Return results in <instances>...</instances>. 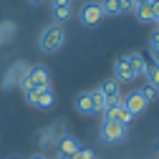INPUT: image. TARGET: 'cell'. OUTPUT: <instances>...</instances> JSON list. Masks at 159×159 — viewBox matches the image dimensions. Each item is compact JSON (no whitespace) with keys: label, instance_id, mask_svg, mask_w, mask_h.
<instances>
[{"label":"cell","instance_id":"5bb4252c","mask_svg":"<svg viewBox=\"0 0 159 159\" xmlns=\"http://www.w3.org/2000/svg\"><path fill=\"white\" fill-rule=\"evenodd\" d=\"M134 13H136V18L142 23H157L159 20V0H154V3H149L144 8H136Z\"/></svg>","mask_w":159,"mask_h":159},{"label":"cell","instance_id":"5b68a950","mask_svg":"<svg viewBox=\"0 0 159 159\" xmlns=\"http://www.w3.org/2000/svg\"><path fill=\"white\" fill-rule=\"evenodd\" d=\"M98 91H101L104 98H106V109H114L116 104H121V98H124L121 96V86H119V81H114V78H106V81L98 86Z\"/></svg>","mask_w":159,"mask_h":159},{"label":"cell","instance_id":"cb8c5ba5","mask_svg":"<svg viewBox=\"0 0 159 159\" xmlns=\"http://www.w3.org/2000/svg\"><path fill=\"white\" fill-rule=\"evenodd\" d=\"M149 3H154V0H134L136 8H144V5H149Z\"/></svg>","mask_w":159,"mask_h":159},{"label":"cell","instance_id":"277c9868","mask_svg":"<svg viewBox=\"0 0 159 159\" xmlns=\"http://www.w3.org/2000/svg\"><path fill=\"white\" fill-rule=\"evenodd\" d=\"M25 101L35 109H51L56 104V96H53L51 89H33V91L25 93Z\"/></svg>","mask_w":159,"mask_h":159},{"label":"cell","instance_id":"d6986e66","mask_svg":"<svg viewBox=\"0 0 159 159\" xmlns=\"http://www.w3.org/2000/svg\"><path fill=\"white\" fill-rule=\"evenodd\" d=\"M116 10H119V15H121V13L136 10V5H134V0H116Z\"/></svg>","mask_w":159,"mask_h":159},{"label":"cell","instance_id":"7402d4cb","mask_svg":"<svg viewBox=\"0 0 159 159\" xmlns=\"http://www.w3.org/2000/svg\"><path fill=\"white\" fill-rule=\"evenodd\" d=\"M73 159H96V154H93V149H86V147H81L76 154H73Z\"/></svg>","mask_w":159,"mask_h":159},{"label":"cell","instance_id":"ffe728a7","mask_svg":"<svg viewBox=\"0 0 159 159\" xmlns=\"http://www.w3.org/2000/svg\"><path fill=\"white\" fill-rule=\"evenodd\" d=\"M101 10H104V15H119L116 0H101Z\"/></svg>","mask_w":159,"mask_h":159},{"label":"cell","instance_id":"9c48e42d","mask_svg":"<svg viewBox=\"0 0 159 159\" xmlns=\"http://www.w3.org/2000/svg\"><path fill=\"white\" fill-rule=\"evenodd\" d=\"M124 106L129 109V114L131 116H139V114H144L147 111V98L142 96V91H131L129 96H124Z\"/></svg>","mask_w":159,"mask_h":159},{"label":"cell","instance_id":"8fae6325","mask_svg":"<svg viewBox=\"0 0 159 159\" xmlns=\"http://www.w3.org/2000/svg\"><path fill=\"white\" fill-rule=\"evenodd\" d=\"M104 119H114V121H119L121 126H129L134 121V116L129 114V109L124 106V98H121V104H116L114 109H106L104 111Z\"/></svg>","mask_w":159,"mask_h":159},{"label":"cell","instance_id":"ba28073f","mask_svg":"<svg viewBox=\"0 0 159 159\" xmlns=\"http://www.w3.org/2000/svg\"><path fill=\"white\" fill-rule=\"evenodd\" d=\"M78 18H81V23H84V25H96V23L104 18L101 3H86V5L81 8V13H78Z\"/></svg>","mask_w":159,"mask_h":159},{"label":"cell","instance_id":"d4e9b609","mask_svg":"<svg viewBox=\"0 0 159 159\" xmlns=\"http://www.w3.org/2000/svg\"><path fill=\"white\" fill-rule=\"evenodd\" d=\"M30 159H48V157H46V154H33Z\"/></svg>","mask_w":159,"mask_h":159},{"label":"cell","instance_id":"9a60e30c","mask_svg":"<svg viewBox=\"0 0 159 159\" xmlns=\"http://www.w3.org/2000/svg\"><path fill=\"white\" fill-rule=\"evenodd\" d=\"M76 109H78V114H93V98H91V91H86V93H81L76 98Z\"/></svg>","mask_w":159,"mask_h":159},{"label":"cell","instance_id":"7c38bea8","mask_svg":"<svg viewBox=\"0 0 159 159\" xmlns=\"http://www.w3.org/2000/svg\"><path fill=\"white\" fill-rule=\"evenodd\" d=\"M63 129H66V124H53V126L43 129V131H41V149H48V147L58 144V139L66 136V134H61Z\"/></svg>","mask_w":159,"mask_h":159},{"label":"cell","instance_id":"6da1fadb","mask_svg":"<svg viewBox=\"0 0 159 159\" xmlns=\"http://www.w3.org/2000/svg\"><path fill=\"white\" fill-rule=\"evenodd\" d=\"M144 71H147V61L142 58V53H126L114 61V81L119 84L134 81V78L144 76Z\"/></svg>","mask_w":159,"mask_h":159},{"label":"cell","instance_id":"52a82bcc","mask_svg":"<svg viewBox=\"0 0 159 159\" xmlns=\"http://www.w3.org/2000/svg\"><path fill=\"white\" fill-rule=\"evenodd\" d=\"M73 13V0H51V15H53V23L63 25Z\"/></svg>","mask_w":159,"mask_h":159},{"label":"cell","instance_id":"30bf717a","mask_svg":"<svg viewBox=\"0 0 159 159\" xmlns=\"http://www.w3.org/2000/svg\"><path fill=\"white\" fill-rule=\"evenodd\" d=\"M28 73V63L25 61H18V63H13L10 66V71L5 73V78H3V89H10V86H18L20 84V78Z\"/></svg>","mask_w":159,"mask_h":159},{"label":"cell","instance_id":"7a4b0ae2","mask_svg":"<svg viewBox=\"0 0 159 159\" xmlns=\"http://www.w3.org/2000/svg\"><path fill=\"white\" fill-rule=\"evenodd\" d=\"M66 43V28L58 25V23H51L48 28H43L41 38H38V46H41L43 53H58Z\"/></svg>","mask_w":159,"mask_h":159},{"label":"cell","instance_id":"ac0fdd59","mask_svg":"<svg viewBox=\"0 0 159 159\" xmlns=\"http://www.w3.org/2000/svg\"><path fill=\"white\" fill-rule=\"evenodd\" d=\"M91 98H93V111H101V114H104V109H106V98H104V93L98 91V89H93V91H91Z\"/></svg>","mask_w":159,"mask_h":159},{"label":"cell","instance_id":"484cf974","mask_svg":"<svg viewBox=\"0 0 159 159\" xmlns=\"http://www.w3.org/2000/svg\"><path fill=\"white\" fill-rule=\"evenodd\" d=\"M56 159H73V157H66V154H58Z\"/></svg>","mask_w":159,"mask_h":159},{"label":"cell","instance_id":"4fadbf2b","mask_svg":"<svg viewBox=\"0 0 159 159\" xmlns=\"http://www.w3.org/2000/svg\"><path fill=\"white\" fill-rule=\"evenodd\" d=\"M58 154H66V157H73L78 149H81V142L73 136V134H66V136H61L58 139Z\"/></svg>","mask_w":159,"mask_h":159},{"label":"cell","instance_id":"83f0119b","mask_svg":"<svg viewBox=\"0 0 159 159\" xmlns=\"http://www.w3.org/2000/svg\"><path fill=\"white\" fill-rule=\"evenodd\" d=\"M157 149H159V144H157Z\"/></svg>","mask_w":159,"mask_h":159},{"label":"cell","instance_id":"4316f807","mask_svg":"<svg viewBox=\"0 0 159 159\" xmlns=\"http://www.w3.org/2000/svg\"><path fill=\"white\" fill-rule=\"evenodd\" d=\"M28 3H33V5H38V3H43V0H28Z\"/></svg>","mask_w":159,"mask_h":159},{"label":"cell","instance_id":"e0dca14e","mask_svg":"<svg viewBox=\"0 0 159 159\" xmlns=\"http://www.w3.org/2000/svg\"><path fill=\"white\" fill-rule=\"evenodd\" d=\"M13 33H15V23H10V20L0 23V43L10 41V38H13Z\"/></svg>","mask_w":159,"mask_h":159},{"label":"cell","instance_id":"8992f818","mask_svg":"<svg viewBox=\"0 0 159 159\" xmlns=\"http://www.w3.org/2000/svg\"><path fill=\"white\" fill-rule=\"evenodd\" d=\"M25 78L30 81L33 89H51V73H48V68L41 66V63H38V66H28Z\"/></svg>","mask_w":159,"mask_h":159},{"label":"cell","instance_id":"f546056e","mask_svg":"<svg viewBox=\"0 0 159 159\" xmlns=\"http://www.w3.org/2000/svg\"><path fill=\"white\" fill-rule=\"evenodd\" d=\"M96 159H98V157H96Z\"/></svg>","mask_w":159,"mask_h":159},{"label":"cell","instance_id":"3957f363","mask_svg":"<svg viewBox=\"0 0 159 159\" xmlns=\"http://www.w3.org/2000/svg\"><path fill=\"white\" fill-rule=\"evenodd\" d=\"M126 139V126H121L114 119H104L101 121V142L104 144H119Z\"/></svg>","mask_w":159,"mask_h":159},{"label":"cell","instance_id":"44dd1931","mask_svg":"<svg viewBox=\"0 0 159 159\" xmlns=\"http://www.w3.org/2000/svg\"><path fill=\"white\" fill-rule=\"evenodd\" d=\"M139 91H142V96L147 98V104H149V101H154V98L159 96V89H154V86H149V84H147L144 89H139Z\"/></svg>","mask_w":159,"mask_h":159},{"label":"cell","instance_id":"f1b7e54d","mask_svg":"<svg viewBox=\"0 0 159 159\" xmlns=\"http://www.w3.org/2000/svg\"><path fill=\"white\" fill-rule=\"evenodd\" d=\"M157 25H159V20H157Z\"/></svg>","mask_w":159,"mask_h":159},{"label":"cell","instance_id":"603a6c76","mask_svg":"<svg viewBox=\"0 0 159 159\" xmlns=\"http://www.w3.org/2000/svg\"><path fill=\"white\" fill-rule=\"evenodd\" d=\"M149 46H152V48L159 53V30H157V33H152V38H149Z\"/></svg>","mask_w":159,"mask_h":159},{"label":"cell","instance_id":"2e32d148","mask_svg":"<svg viewBox=\"0 0 159 159\" xmlns=\"http://www.w3.org/2000/svg\"><path fill=\"white\" fill-rule=\"evenodd\" d=\"M144 76H147V84H149V86H154V89H159V61H154L152 66H147V71H144Z\"/></svg>","mask_w":159,"mask_h":159}]
</instances>
